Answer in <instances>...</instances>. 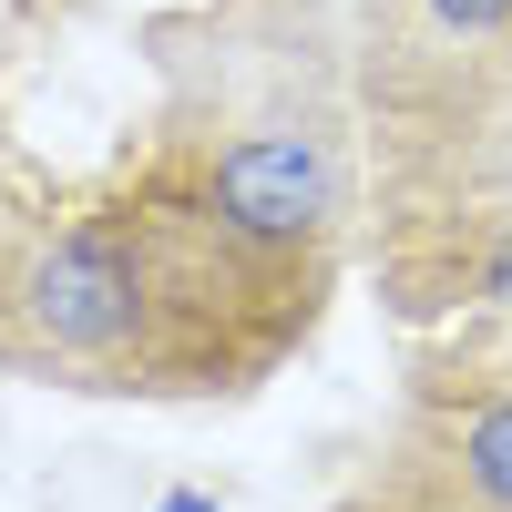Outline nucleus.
Returning a JSON list of instances; mask_svg holds the SVG:
<instances>
[{
  "label": "nucleus",
  "mask_w": 512,
  "mask_h": 512,
  "mask_svg": "<svg viewBox=\"0 0 512 512\" xmlns=\"http://www.w3.org/2000/svg\"><path fill=\"white\" fill-rule=\"evenodd\" d=\"M359 216L349 0H0V379L246 400Z\"/></svg>",
  "instance_id": "f257e3e1"
},
{
  "label": "nucleus",
  "mask_w": 512,
  "mask_h": 512,
  "mask_svg": "<svg viewBox=\"0 0 512 512\" xmlns=\"http://www.w3.org/2000/svg\"><path fill=\"white\" fill-rule=\"evenodd\" d=\"M369 267L400 318L492 308L512 267V0H349Z\"/></svg>",
  "instance_id": "f03ea898"
},
{
  "label": "nucleus",
  "mask_w": 512,
  "mask_h": 512,
  "mask_svg": "<svg viewBox=\"0 0 512 512\" xmlns=\"http://www.w3.org/2000/svg\"><path fill=\"white\" fill-rule=\"evenodd\" d=\"M390 461L431 472L472 512H512V328H451L410 359L390 410Z\"/></svg>",
  "instance_id": "7ed1b4c3"
},
{
  "label": "nucleus",
  "mask_w": 512,
  "mask_h": 512,
  "mask_svg": "<svg viewBox=\"0 0 512 512\" xmlns=\"http://www.w3.org/2000/svg\"><path fill=\"white\" fill-rule=\"evenodd\" d=\"M328 512H472V502L441 492L431 472H410V461H390V451H369L359 472L328 492Z\"/></svg>",
  "instance_id": "20e7f679"
},
{
  "label": "nucleus",
  "mask_w": 512,
  "mask_h": 512,
  "mask_svg": "<svg viewBox=\"0 0 512 512\" xmlns=\"http://www.w3.org/2000/svg\"><path fill=\"white\" fill-rule=\"evenodd\" d=\"M154 512H226V502H216V492H164Z\"/></svg>",
  "instance_id": "39448f33"
}]
</instances>
